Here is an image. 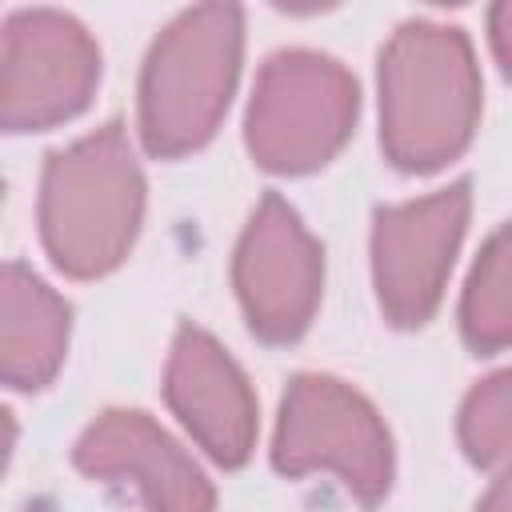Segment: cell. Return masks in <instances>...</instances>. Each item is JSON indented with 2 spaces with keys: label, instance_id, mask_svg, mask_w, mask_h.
I'll return each instance as SVG.
<instances>
[{
  "label": "cell",
  "instance_id": "1",
  "mask_svg": "<svg viewBox=\"0 0 512 512\" xmlns=\"http://www.w3.org/2000/svg\"><path fill=\"white\" fill-rule=\"evenodd\" d=\"M480 120V72L456 24L408 20L380 52V144L404 172L456 160Z\"/></svg>",
  "mask_w": 512,
  "mask_h": 512
},
{
  "label": "cell",
  "instance_id": "2",
  "mask_svg": "<svg viewBox=\"0 0 512 512\" xmlns=\"http://www.w3.org/2000/svg\"><path fill=\"white\" fill-rule=\"evenodd\" d=\"M36 216L44 252L64 276L96 280L128 256L144 216V172L120 124L48 156Z\"/></svg>",
  "mask_w": 512,
  "mask_h": 512
},
{
  "label": "cell",
  "instance_id": "3",
  "mask_svg": "<svg viewBox=\"0 0 512 512\" xmlns=\"http://www.w3.org/2000/svg\"><path fill=\"white\" fill-rule=\"evenodd\" d=\"M244 52L236 4H196L152 44L140 72V140L152 156H188L220 128Z\"/></svg>",
  "mask_w": 512,
  "mask_h": 512
},
{
  "label": "cell",
  "instance_id": "4",
  "mask_svg": "<svg viewBox=\"0 0 512 512\" xmlns=\"http://www.w3.org/2000/svg\"><path fill=\"white\" fill-rule=\"evenodd\" d=\"M356 108L360 92L340 60L288 48L268 56L256 76L244 116V144L260 168L300 176L328 164L344 148Z\"/></svg>",
  "mask_w": 512,
  "mask_h": 512
},
{
  "label": "cell",
  "instance_id": "5",
  "mask_svg": "<svg viewBox=\"0 0 512 512\" xmlns=\"http://www.w3.org/2000/svg\"><path fill=\"white\" fill-rule=\"evenodd\" d=\"M272 464L284 476L328 472L360 504H380L392 488V436L356 388L304 372L280 400Z\"/></svg>",
  "mask_w": 512,
  "mask_h": 512
},
{
  "label": "cell",
  "instance_id": "6",
  "mask_svg": "<svg viewBox=\"0 0 512 512\" xmlns=\"http://www.w3.org/2000/svg\"><path fill=\"white\" fill-rule=\"evenodd\" d=\"M100 84V48L56 8H20L0 40V120L8 132H44L80 116Z\"/></svg>",
  "mask_w": 512,
  "mask_h": 512
},
{
  "label": "cell",
  "instance_id": "7",
  "mask_svg": "<svg viewBox=\"0 0 512 512\" xmlns=\"http://www.w3.org/2000/svg\"><path fill=\"white\" fill-rule=\"evenodd\" d=\"M472 192L464 180L396 208H380L372 224V284L396 328H420L448 284L452 260L468 228Z\"/></svg>",
  "mask_w": 512,
  "mask_h": 512
},
{
  "label": "cell",
  "instance_id": "8",
  "mask_svg": "<svg viewBox=\"0 0 512 512\" xmlns=\"http://www.w3.org/2000/svg\"><path fill=\"white\" fill-rule=\"evenodd\" d=\"M232 284L260 340L292 344L312 324L324 288V252L284 196L268 192L256 204L232 256Z\"/></svg>",
  "mask_w": 512,
  "mask_h": 512
},
{
  "label": "cell",
  "instance_id": "9",
  "mask_svg": "<svg viewBox=\"0 0 512 512\" xmlns=\"http://www.w3.org/2000/svg\"><path fill=\"white\" fill-rule=\"evenodd\" d=\"M72 460L84 476L132 492L144 512H216V492L200 464L148 412H100L80 432Z\"/></svg>",
  "mask_w": 512,
  "mask_h": 512
},
{
  "label": "cell",
  "instance_id": "10",
  "mask_svg": "<svg viewBox=\"0 0 512 512\" xmlns=\"http://www.w3.org/2000/svg\"><path fill=\"white\" fill-rule=\"evenodd\" d=\"M164 396L192 440L224 468H240L256 444V396L240 364L204 332L184 324L164 368Z\"/></svg>",
  "mask_w": 512,
  "mask_h": 512
},
{
  "label": "cell",
  "instance_id": "11",
  "mask_svg": "<svg viewBox=\"0 0 512 512\" xmlns=\"http://www.w3.org/2000/svg\"><path fill=\"white\" fill-rule=\"evenodd\" d=\"M68 304L24 264L4 268L0 288V376L8 388H44L68 352Z\"/></svg>",
  "mask_w": 512,
  "mask_h": 512
},
{
  "label": "cell",
  "instance_id": "12",
  "mask_svg": "<svg viewBox=\"0 0 512 512\" xmlns=\"http://www.w3.org/2000/svg\"><path fill=\"white\" fill-rule=\"evenodd\" d=\"M460 332L472 352H500L512 344V224L496 228L460 296Z\"/></svg>",
  "mask_w": 512,
  "mask_h": 512
},
{
  "label": "cell",
  "instance_id": "13",
  "mask_svg": "<svg viewBox=\"0 0 512 512\" xmlns=\"http://www.w3.org/2000/svg\"><path fill=\"white\" fill-rule=\"evenodd\" d=\"M460 448L472 464L508 472L512 468V368L480 380L460 404Z\"/></svg>",
  "mask_w": 512,
  "mask_h": 512
},
{
  "label": "cell",
  "instance_id": "14",
  "mask_svg": "<svg viewBox=\"0 0 512 512\" xmlns=\"http://www.w3.org/2000/svg\"><path fill=\"white\" fill-rule=\"evenodd\" d=\"M488 40H492V52H496L500 72L512 80V0L508 4H496L488 12Z\"/></svg>",
  "mask_w": 512,
  "mask_h": 512
},
{
  "label": "cell",
  "instance_id": "15",
  "mask_svg": "<svg viewBox=\"0 0 512 512\" xmlns=\"http://www.w3.org/2000/svg\"><path fill=\"white\" fill-rule=\"evenodd\" d=\"M476 512H512V468L492 480V488L484 492V500L476 504Z\"/></svg>",
  "mask_w": 512,
  "mask_h": 512
}]
</instances>
